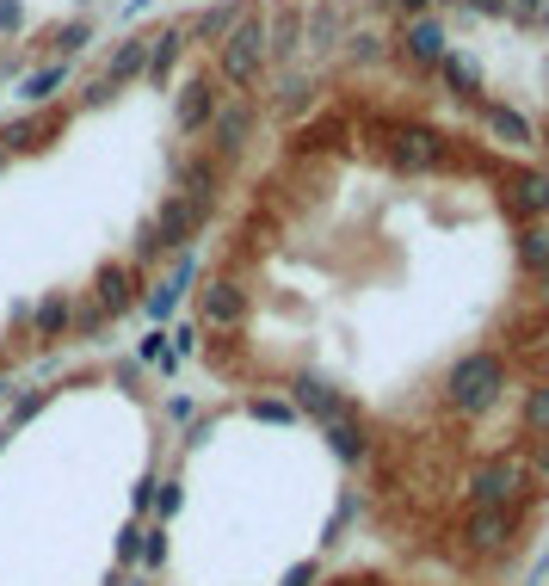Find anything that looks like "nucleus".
Listing matches in <instances>:
<instances>
[{
  "instance_id": "nucleus-1",
  "label": "nucleus",
  "mask_w": 549,
  "mask_h": 586,
  "mask_svg": "<svg viewBox=\"0 0 549 586\" xmlns=\"http://www.w3.org/2000/svg\"><path fill=\"white\" fill-rule=\"evenodd\" d=\"M198 395L309 420L358 549L531 586L549 556V155L408 62L309 50L173 290Z\"/></svg>"
},
{
  "instance_id": "nucleus-2",
  "label": "nucleus",
  "mask_w": 549,
  "mask_h": 586,
  "mask_svg": "<svg viewBox=\"0 0 549 586\" xmlns=\"http://www.w3.org/2000/svg\"><path fill=\"white\" fill-rule=\"evenodd\" d=\"M179 395L142 352H87L0 401V586H136Z\"/></svg>"
},
{
  "instance_id": "nucleus-3",
  "label": "nucleus",
  "mask_w": 549,
  "mask_h": 586,
  "mask_svg": "<svg viewBox=\"0 0 549 586\" xmlns=\"http://www.w3.org/2000/svg\"><path fill=\"white\" fill-rule=\"evenodd\" d=\"M352 549L346 463L309 420L247 395L179 414L136 586H309Z\"/></svg>"
},
{
  "instance_id": "nucleus-4",
  "label": "nucleus",
  "mask_w": 549,
  "mask_h": 586,
  "mask_svg": "<svg viewBox=\"0 0 549 586\" xmlns=\"http://www.w3.org/2000/svg\"><path fill=\"white\" fill-rule=\"evenodd\" d=\"M75 124V81L0 124V389L50 364L118 346L142 315H161L216 204L75 210L25 179Z\"/></svg>"
},
{
  "instance_id": "nucleus-5",
  "label": "nucleus",
  "mask_w": 549,
  "mask_h": 586,
  "mask_svg": "<svg viewBox=\"0 0 549 586\" xmlns=\"http://www.w3.org/2000/svg\"><path fill=\"white\" fill-rule=\"evenodd\" d=\"M309 586H445V580H426V574H408V568L371 556V549H352L334 568H321Z\"/></svg>"
},
{
  "instance_id": "nucleus-6",
  "label": "nucleus",
  "mask_w": 549,
  "mask_h": 586,
  "mask_svg": "<svg viewBox=\"0 0 549 586\" xmlns=\"http://www.w3.org/2000/svg\"><path fill=\"white\" fill-rule=\"evenodd\" d=\"M531 586H549V556H543V568H537V580Z\"/></svg>"
}]
</instances>
